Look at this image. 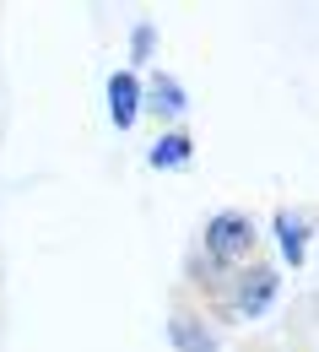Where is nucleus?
I'll use <instances>...</instances> for the list:
<instances>
[{"label": "nucleus", "instance_id": "f257e3e1", "mask_svg": "<svg viewBox=\"0 0 319 352\" xmlns=\"http://www.w3.org/2000/svg\"><path fill=\"white\" fill-rule=\"evenodd\" d=\"M255 255H260V222L249 212H238V206H222V212H211L200 222V239H195L189 261H206V276H195L189 287H200L211 298L222 287V276L238 271L244 261H255Z\"/></svg>", "mask_w": 319, "mask_h": 352}, {"label": "nucleus", "instance_id": "f03ea898", "mask_svg": "<svg viewBox=\"0 0 319 352\" xmlns=\"http://www.w3.org/2000/svg\"><path fill=\"white\" fill-rule=\"evenodd\" d=\"M276 298H281V265L260 261V255L244 261L238 271H228L222 287L211 293L217 314H228V320H265L276 309Z\"/></svg>", "mask_w": 319, "mask_h": 352}, {"label": "nucleus", "instance_id": "7ed1b4c3", "mask_svg": "<svg viewBox=\"0 0 319 352\" xmlns=\"http://www.w3.org/2000/svg\"><path fill=\"white\" fill-rule=\"evenodd\" d=\"M141 114L163 120V131H179L184 114H189V87H184L174 71H152L141 82Z\"/></svg>", "mask_w": 319, "mask_h": 352}, {"label": "nucleus", "instance_id": "20e7f679", "mask_svg": "<svg viewBox=\"0 0 319 352\" xmlns=\"http://www.w3.org/2000/svg\"><path fill=\"white\" fill-rule=\"evenodd\" d=\"M103 98H108V125L125 135L136 131L141 120V76L130 65H119V71H108V82H103Z\"/></svg>", "mask_w": 319, "mask_h": 352}, {"label": "nucleus", "instance_id": "39448f33", "mask_svg": "<svg viewBox=\"0 0 319 352\" xmlns=\"http://www.w3.org/2000/svg\"><path fill=\"white\" fill-rule=\"evenodd\" d=\"M271 233H276V250H281V261L298 265L309 261V239H314V222L303 217V212H292V206H276L271 212Z\"/></svg>", "mask_w": 319, "mask_h": 352}, {"label": "nucleus", "instance_id": "423d86ee", "mask_svg": "<svg viewBox=\"0 0 319 352\" xmlns=\"http://www.w3.org/2000/svg\"><path fill=\"white\" fill-rule=\"evenodd\" d=\"M195 163V135L184 131H157V141L146 146V168H157V174H184Z\"/></svg>", "mask_w": 319, "mask_h": 352}, {"label": "nucleus", "instance_id": "0eeeda50", "mask_svg": "<svg viewBox=\"0 0 319 352\" xmlns=\"http://www.w3.org/2000/svg\"><path fill=\"white\" fill-rule=\"evenodd\" d=\"M168 342H174L179 352H217V331L206 325V314L179 309V314L168 320Z\"/></svg>", "mask_w": 319, "mask_h": 352}, {"label": "nucleus", "instance_id": "6e6552de", "mask_svg": "<svg viewBox=\"0 0 319 352\" xmlns=\"http://www.w3.org/2000/svg\"><path fill=\"white\" fill-rule=\"evenodd\" d=\"M152 54H157V22H152V16H141L136 28H130V71L146 65Z\"/></svg>", "mask_w": 319, "mask_h": 352}]
</instances>
